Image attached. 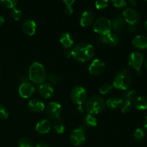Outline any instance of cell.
I'll use <instances>...</instances> for the list:
<instances>
[{
  "instance_id": "1",
  "label": "cell",
  "mask_w": 147,
  "mask_h": 147,
  "mask_svg": "<svg viewBox=\"0 0 147 147\" xmlns=\"http://www.w3.org/2000/svg\"><path fill=\"white\" fill-rule=\"evenodd\" d=\"M71 57L79 63H86L93 57L95 49L88 43H79L73 47L71 51Z\"/></svg>"
},
{
  "instance_id": "2",
  "label": "cell",
  "mask_w": 147,
  "mask_h": 147,
  "mask_svg": "<svg viewBox=\"0 0 147 147\" xmlns=\"http://www.w3.org/2000/svg\"><path fill=\"white\" fill-rule=\"evenodd\" d=\"M29 79L36 85H41L47 80V73L42 63L34 62L29 68Z\"/></svg>"
},
{
  "instance_id": "3",
  "label": "cell",
  "mask_w": 147,
  "mask_h": 147,
  "mask_svg": "<svg viewBox=\"0 0 147 147\" xmlns=\"http://www.w3.org/2000/svg\"><path fill=\"white\" fill-rule=\"evenodd\" d=\"M131 80V76L129 70L122 69L119 70L117 74L115 76L112 86L113 88L119 90H126L130 87Z\"/></svg>"
},
{
  "instance_id": "4",
  "label": "cell",
  "mask_w": 147,
  "mask_h": 147,
  "mask_svg": "<svg viewBox=\"0 0 147 147\" xmlns=\"http://www.w3.org/2000/svg\"><path fill=\"white\" fill-rule=\"evenodd\" d=\"M106 107V101L100 96H92L86 101V111L88 114L97 115L101 113Z\"/></svg>"
},
{
  "instance_id": "5",
  "label": "cell",
  "mask_w": 147,
  "mask_h": 147,
  "mask_svg": "<svg viewBox=\"0 0 147 147\" xmlns=\"http://www.w3.org/2000/svg\"><path fill=\"white\" fill-rule=\"evenodd\" d=\"M93 30L97 34L101 36L106 35L111 32V22L106 17H100L96 19L93 24Z\"/></svg>"
},
{
  "instance_id": "6",
  "label": "cell",
  "mask_w": 147,
  "mask_h": 147,
  "mask_svg": "<svg viewBox=\"0 0 147 147\" xmlns=\"http://www.w3.org/2000/svg\"><path fill=\"white\" fill-rule=\"evenodd\" d=\"M87 98V92L83 87L80 86L73 88L70 92V99L76 104L80 106Z\"/></svg>"
},
{
  "instance_id": "7",
  "label": "cell",
  "mask_w": 147,
  "mask_h": 147,
  "mask_svg": "<svg viewBox=\"0 0 147 147\" xmlns=\"http://www.w3.org/2000/svg\"><path fill=\"white\" fill-rule=\"evenodd\" d=\"M46 115L51 120H57L62 113V106L57 102H50L46 107Z\"/></svg>"
},
{
  "instance_id": "8",
  "label": "cell",
  "mask_w": 147,
  "mask_h": 147,
  "mask_svg": "<svg viewBox=\"0 0 147 147\" xmlns=\"http://www.w3.org/2000/svg\"><path fill=\"white\" fill-rule=\"evenodd\" d=\"M123 18L125 22L131 26H134L137 24L140 21V15L139 12L134 9L126 8L123 11Z\"/></svg>"
},
{
  "instance_id": "9",
  "label": "cell",
  "mask_w": 147,
  "mask_h": 147,
  "mask_svg": "<svg viewBox=\"0 0 147 147\" xmlns=\"http://www.w3.org/2000/svg\"><path fill=\"white\" fill-rule=\"evenodd\" d=\"M70 141L73 145L80 146L86 142V134L83 128L79 127L74 129L70 135Z\"/></svg>"
},
{
  "instance_id": "10",
  "label": "cell",
  "mask_w": 147,
  "mask_h": 147,
  "mask_svg": "<svg viewBox=\"0 0 147 147\" xmlns=\"http://www.w3.org/2000/svg\"><path fill=\"white\" fill-rule=\"evenodd\" d=\"M144 63L143 55L139 52H133L129 55L128 59V64L129 67L136 70H141Z\"/></svg>"
},
{
  "instance_id": "11",
  "label": "cell",
  "mask_w": 147,
  "mask_h": 147,
  "mask_svg": "<svg viewBox=\"0 0 147 147\" xmlns=\"http://www.w3.org/2000/svg\"><path fill=\"white\" fill-rule=\"evenodd\" d=\"M34 90L35 89L32 83H30V82L24 81L22 83V84L20 86L18 91L19 94L22 98L27 99L31 97L34 94Z\"/></svg>"
},
{
  "instance_id": "12",
  "label": "cell",
  "mask_w": 147,
  "mask_h": 147,
  "mask_svg": "<svg viewBox=\"0 0 147 147\" xmlns=\"http://www.w3.org/2000/svg\"><path fill=\"white\" fill-rule=\"evenodd\" d=\"M105 70V63L100 59H96L89 65L88 72L92 76H99Z\"/></svg>"
},
{
  "instance_id": "13",
  "label": "cell",
  "mask_w": 147,
  "mask_h": 147,
  "mask_svg": "<svg viewBox=\"0 0 147 147\" xmlns=\"http://www.w3.org/2000/svg\"><path fill=\"white\" fill-rule=\"evenodd\" d=\"M40 96L45 99L50 98L54 94V88L49 83H44L40 85L38 88Z\"/></svg>"
},
{
  "instance_id": "14",
  "label": "cell",
  "mask_w": 147,
  "mask_h": 147,
  "mask_svg": "<svg viewBox=\"0 0 147 147\" xmlns=\"http://www.w3.org/2000/svg\"><path fill=\"white\" fill-rule=\"evenodd\" d=\"M35 22L32 20H25L22 24V30L27 36H33L36 32Z\"/></svg>"
},
{
  "instance_id": "15",
  "label": "cell",
  "mask_w": 147,
  "mask_h": 147,
  "mask_svg": "<svg viewBox=\"0 0 147 147\" xmlns=\"http://www.w3.org/2000/svg\"><path fill=\"white\" fill-rule=\"evenodd\" d=\"M28 108L33 113H41L45 109L44 102L39 98H32L29 101Z\"/></svg>"
},
{
  "instance_id": "16",
  "label": "cell",
  "mask_w": 147,
  "mask_h": 147,
  "mask_svg": "<svg viewBox=\"0 0 147 147\" xmlns=\"http://www.w3.org/2000/svg\"><path fill=\"white\" fill-rule=\"evenodd\" d=\"M94 14L90 11H85L82 13L80 19V24L83 27H88L93 24Z\"/></svg>"
},
{
  "instance_id": "17",
  "label": "cell",
  "mask_w": 147,
  "mask_h": 147,
  "mask_svg": "<svg viewBox=\"0 0 147 147\" xmlns=\"http://www.w3.org/2000/svg\"><path fill=\"white\" fill-rule=\"evenodd\" d=\"M51 128V122L48 119H42L37 123L35 126V130L37 133L40 134H45L49 133Z\"/></svg>"
},
{
  "instance_id": "18",
  "label": "cell",
  "mask_w": 147,
  "mask_h": 147,
  "mask_svg": "<svg viewBox=\"0 0 147 147\" xmlns=\"http://www.w3.org/2000/svg\"><path fill=\"white\" fill-rule=\"evenodd\" d=\"M134 47L139 50L147 49V37L144 35H137L132 40Z\"/></svg>"
},
{
  "instance_id": "19",
  "label": "cell",
  "mask_w": 147,
  "mask_h": 147,
  "mask_svg": "<svg viewBox=\"0 0 147 147\" xmlns=\"http://www.w3.org/2000/svg\"><path fill=\"white\" fill-rule=\"evenodd\" d=\"M100 41L105 45H108L110 46H115L119 43V37L115 33H109L106 35L102 36L100 38Z\"/></svg>"
},
{
  "instance_id": "20",
  "label": "cell",
  "mask_w": 147,
  "mask_h": 147,
  "mask_svg": "<svg viewBox=\"0 0 147 147\" xmlns=\"http://www.w3.org/2000/svg\"><path fill=\"white\" fill-rule=\"evenodd\" d=\"M111 22L112 29H113L116 32H120L124 28L126 22L121 16H116L111 20Z\"/></svg>"
},
{
  "instance_id": "21",
  "label": "cell",
  "mask_w": 147,
  "mask_h": 147,
  "mask_svg": "<svg viewBox=\"0 0 147 147\" xmlns=\"http://www.w3.org/2000/svg\"><path fill=\"white\" fill-rule=\"evenodd\" d=\"M60 42L65 48H70L73 45V39L71 34L68 32H64L61 34L60 37Z\"/></svg>"
},
{
  "instance_id": "22",
  "label": "cell",
  "mask_w": 147,
  "mask_h": 147,
  "mask_svg": "<svg viewBox=\"0 0 147 147\" xmlns=\"http://www.w3.org/2000/svg\"><path fill=\"white\" fill-rule=\"evenodd\" d=\"M122 103H123L122 98L119 97H112L106 100V106H107V107L111 110H116L121 107Z\"/></svg>"
},
{
  "instance_id": "23",
  "label": "cell",
  "mask_w": 147,
  "mask_h": 147,
  "mask_svg": "<svg viewBox=\"0 0 147 147\" xmlns=\"http://www.w3.org/2000/svg\"><path fill=\"white\" fill-rule=\"evenodd\" d=\"M135 107L140 111L147 109V96H142L137 97L135 100Z\"/></svg>"
},
{
  "instance_id": "24",
  "label": "cell",
  "mask_w": 147,
  "mask_h": 147,
  "mask_svg": "<svg viewBox=\"0 0 147 147\" xmlns=\"http://www.w3.org/2000/svg\"><path fill=\"white\" fill-rule=\"evenodd\" d=\"M84 123L88 127H95L98 124L97 119L93 115L87 114L84 117Z\"/></svg>"
},
{
  "instance_id": "25",
  "label": "cell",
  "mask_w": 147,
  "mask_h": 147,
  "mask_svg": "<svg viewBox=\"0 0 147 147\" xmlns=\"http://www.w3.org/2000/svg\"><path fill=\"white\" fill-rule=\"evenodd\" d=\"M122 98H123L122 99L123 100H129V101L132 103V101H134V100L137 98V93L134 90H129V91H126L123 93Z\"/></svg>"
},
{
  "instance_id": "26",
  "label": "cell",
  "mask_w": 147,
  "mask_h": 147,
  "mask_svg": "<svg viewBox=\"0 0 147 147\" xmlns=\"http://www.w3.org/2000/svg\"><path fill=\"white\" fill-rule=\"evenodd\" d=\"M53 128L54 129L55 132L58 134H62L65 131V126L63 122H62L61 121H56L54 124H53Z\"/></svg>"
},
{
  "instance_id": "27",
  "label": "cell",
  "mask_w": 147,
  "mask_h": 147,
  "mask_svg": "<svg viewBox=\"0 0 147 147\" xmlns=\"http://www.w3.org/2000/svg\"><path fill=\"white\" fill-rule=\"evenodd\" d=\"M19 147H34V143L30 139L27 137L20 138L18 141Z\"/></svg>"
},
{
  "instance_id": "28",
  "label": "cell",
  "mask_w": 147,
  "mask_h": 147,
  "mask_svg": "<svg viewBox=\"0 0 147 147\" xmlns=\"http://www.w3.org/2000/svg\"><path fill=\"white\" fill-rule=\"evenodd\" d=\"M113 87L110 83H104L99 88V92L102 95H108L111 93L113 90Z\"/></svg>"
},
{
  "instance_id": "29",
  "label": "cell",
  "mask_w": 147,
  "mask_h": 147,
  "mask_svg": "<svg viewBox=\"0 0 147 147\" xmlns=\"http://www.w3.org/2000/svg\"><path fill=\"white\" fill-rule=\"evenodd\" d=\"M65 5V12L67 15H71L73 13V9L72 7V5L74 4L75 1L73 0H64L63 1Z\"/></svg>"
},
{
  "instance_id": "30",
  "label": "cell",
  "mask_w": 147,
  "mask_h": 147,
  "mask_svg": "<svg viewBox=\"0 0 147 147\" xmlns=\"http://www.w3.org/2000/svg\"><path fill=\"white\" fill-rule=\"evenodd\" d=\"M1 5L7 9H14L17 4V1L16 0H2L0 1Z\"/></svg>"
},
{
  "instance_id": "31",
  "label": "cell",
  "mask_w": 147,
  "mask_h": 147,
  "mask_svg": "<svg viewBox=\"0 0 147 147\" xmlns=\"http://www.w3.org/2000/svg\"><path fill=\"white\" fill-rule=\"evenodd\" d=\"M134 138L137 142H142L145 138L144 131L142 129H137L134 133Z\"/></svg>"
},
{
  "instance_id": "32",
  "label": "cell",
  "mask_w": 147,
  "mask_h": 147,
  "mask_svg": "<svg viewBox=\"0 0 147 147\" xmlns=\"http://www.w3.org/2000/svg\"><path fill=\"white\" fill-rule=\"evenodd\" d=\"M121 110L123 113H129L132 109V103L129 101V100H123L121 106Z\"/></svg>"
},
{
  "instance_id": "33",
  "label": "cell",
  "mask_w": 147,
  "mask_h": 147,
  "mask_svg": "<svg viewBox=\"0 0 147 147\" xmlns=\"http://www.w3.org/2000/svg\"><path fill=\"white\" fill-rule=\"evenodd\" d=\"M10 15H11V18L14 20H16V21H18L21 19L22 16V12L20 9L17 8H14L12 9L11 11L10 12Z\"/></svg>"
},
{
  "instance_id": "34",
  "label": "cell",
  "mask_w": 147,
  "mask_h": 147,
  "mask_svg": "<svg viewBox=\"0 0 147 147\" xmlns=\"http://www.w3.org/2000/svg\"><path fill=\"white\" fill-rule=\"evenodd\" d=\"M9 117V111L7 108L0 103V119L4 120Z\"/></svg>"
},
{
  "instance_id": "35",
  "label": "cell",
  "mask_w": 147,
  "mask_h": 147,
  "mask_svg": "<svg viewBox=\"0 0 147 147\" xmlns=\"http://www.w3.org/2000/svg\"><path fill=\"white\" fill-rule=\"evenodd\" d=\"M111 4L117 9L124 8L127 5V2L125 0H112Z\"/></svg>"
},
{
  "instance_id": "36",
  "label": "cell",
  "mask_w": 147,
  "mask_h": 147,
  "mask_svg": "<svg viewBox=\"0 0 147 147\" xmlns=\"http://www.w3.org/2000/svg\"><path fill=\"white\" fill-rule=\"evenodd\" d=\"M109 1L107 0H100V1H97L95 2V7L97 9H103L106 8L109 5Z\"/></svg>"
},
{
  "instance_id": "37",
  "label": "cell",
  "mask_w": 147,
  "mask_h": 147,
  "mask_svg": "<svg viewBox=\"0 0 147 147\" xmlns=\"http://www.w3.org/2000/svg\"><path fill=\"white\" fill-rule=\"evenodd\" d=\"M47 79L50 83H53V84H57L59 83V78L57 76L54 74H50L47 76Z\"/></svg>"
},
{
  "instance_id": "38",
  "label": "cell",
  "mask_w": 147,
  "mask_h": 147,
  "mask_svg": "<svg viewBox=\"0 0 147 147\" xmlns=\"http://www.w3.org/2000/svg\"><path fill=\"white\" fill-rule=\"evenodd\" d=\"M34 147H50L47 144H45V143H40L36 145Z\"/></svg>"
},
{
  "instance_id": "39",
  "label": "cell",
  "mask_w": 147,
  "mask_h": 147,
  "mask_svg": "<svg viewBox=\"0 0 147 147\" xmlns=\"http://www.w3.org/2000/svg\"><path fill=\"white\" fill-rule=\"evenodd\" d=\"M64 55L65 57H67V58L71 57V52L69 51V50H65V51L64 52Z\"/></svg>"
},
{
  "instance_id": "40",
  "label": "cell",
  "mask_w": 147,
  "mask_h": 147,
  "mask_svg": "<svg viewBox=\"0 0 147 147\" xmlns=\"http://www.w3.org/2000/svg\"><path fill=\"white\" fill-rule=\"evenodd\" d=\"M128 3H129L131 7H136V4H137V2H136L135 0H130V1H129V2Z\"/></svg>"
},
{
  "instance_id": "41",
  "label": "cell",
  "mask_w": 147,
  "mask_h": 147,
  "mask_svg": "<svg viewBox=\"0 0 147 147\" xmlns=\"http://www.w3.org/2000/svg\"><path fill=\"white\" fill-rule=\"evenodd\" d=\"M4 22H5L4 17H3L2 15H1V14H0V27H1V25H3V24H4Z\"/></svg>"
},
{
  "instance_id": "42",
  "label": "cell",
  "mask_w": 147,
  "mask_h": 147,
  "mask_svg": "<svg viewBox=\"0 0 147 147\" xmlns=\"http://www.w3.org/2000/svg\"><path fill=\"white\" fill-rule=\"evenodd\" d=\"M143 125H144V129H146V130H147V116H146V118L144 119V120Z\"/></svg>"
},
{
  "instance_id": "43",
  "label": "cell",
  "mask_w": 147,
  "mask_h": 147,
  "mask_svg": "<svg viewBox=\"0 0 147 147\" xmlns=\"http://www.w3.org/2000/svg\"><path fill=\"white\" fill-rule=\"evenodd\" d=\"M136 74H137L138 76H142V70H136Z\"/></svg>"
},
{
  "instance_id": "44",
  "label": "cell",
  "mask_w": 147,
  "mask_h": 147,
  "mask_svg": "<svg viewBox=\"0 0 147 147\" xmlns=\"http://www.w3.org/2000/svg\"><path fill=\"white\" fill-rule=\"evenodd\" d=\"M78 111H80L81 112V113H83V109H82V105L79 106V107L78 108Z\"/></svg>"
},
{
  "instance_id": "45",
  "label": "cell",
  "mask_w": 147,
  "mask_h": 147,
  "mask_svg": "<svg viewBox=\"0 0 147 147\" xmlns=\"http://www.w3.org/2000/svg\"><path fill=\"white\" fill-rule=\"evenodd\" d=\"M144 27H145V30H146V31L147 32V20L144 23Z\"/></svg>"
},
{
  "instance_id": "46",
  "label": "cell",
  "mask_w": 147,
  "mask_h": 147,
  "mask_svg": "<svg viewBox=\"0 0 147 147\" xmlns=\"http://www.w3.org/2000/svg\"><path fill=\"white\" fill-rule=\"evenodd\" d=\"M146 69H147V60H146Z\"/></svg>"
},
{
  "instance_id": "47",
  "label": "cell",
  "mask_w": 147,
  "mask_h": 147,
  "mask_svg": "<svg viewBox=\"0 0 147 147\" xmlns=\"http://www.w3.org/2000/svg\"><path fill=\"white\" fill-rule=\"evenodd\" d=\"M0 73H1V72H0Z\"/></svg>"
}]
</instances>
